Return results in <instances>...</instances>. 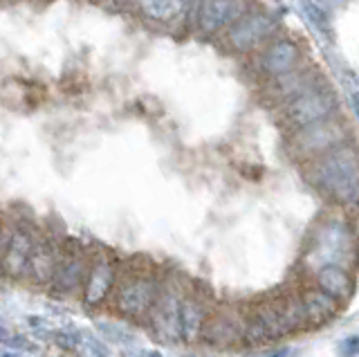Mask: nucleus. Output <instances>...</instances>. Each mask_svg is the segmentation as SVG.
Masks as SVG:
<instances>
[{
  "label": "nucleus",
  "instance_id": "nucleus-1",
  "mask_svg": "<svg viewBox=\"0 0 359 357\" xmlns=\"http://www.w3.org/2000/svg\"><path fill=\"white\" fill-rule=\"evenodd\" d=\"M312 180L323 196L339 205L359 203V155L353 149L328 151L314 164Z\"/></svg>",
  "mask_w": 359,
  "mask_h": 357
},
{
  "label": "nucleus",
  "instance_id": "nucleus-2",
  "mask_svg": "<svg viewBox=\"0 0 359 357\" xmlns=\"http://www.w3.org/2000/svg\"><path fill=\"white\" fill-rule=\"evenodd\" d=\"M306 323L308 319L303 315L299 299H274L261 306L254 319L247 323L243 330V339L250 346H263L303 328Z\"/></svg>",
  "mask_w": 359,
  "mask_h": 357
},
{
  "label": "nucleus",
  "instance_id": "nucleus-3",
  "mask_svg": "<svg viewBox=\"0 0 359 357\" xmlns=\"http://www.w3.org/2000/svg\"><path fill=\"white\" fill-rule=\"evenodd\" d=\"M191 7L196 9L194 25L205 36L218 34L220 29L231 27L243 14H247L245 0H196Z\"/></svg>",
  "mask_w": 359,
  "mask_h": 357
},
{
  "label": "nucleus",
  "instance_id": "nucleus-4",
  "mask_svg": "<svg viewBox=\"0 0 359 357\" xmlns=\"http://www.w3.org/2000/svg\"><path fill=\"white\" fill-rule=\"evenodd\" d=\"M274 18L263 12H247L243 14L227 32V43L236 52H252L261 48L269 36L274 34Z\"/></svg>",
  "mask_w": 359,
  "mask_h": 357
},
{
  "label": "nucleus",
  "instance_id": "nucleus-5",
  "mask_svg": "<svg viewBox=\"0 0 359 357\" xmlns=\"http://www.w3.org/2000/svg\"><path fill=\"white\" fill-rule=\"evenodd\" d=\"M334 108L332 95H325L321 90H303L294 99H290L285 119L292 128H306L317 124V121L328 117V113Z\"/></svg>",
  "mask_w": 359,
  "mask_h": 357
},
{
  "label": "nucleus",
  "instance_id": "nucleus-6",
  "mask_svg": "<svg viewBox=\"0 0 359 357\" xmlns=\"http://www.w3.org/2000/svg\"><path fill=\"white\" fill-rule=\"evenodd\" d=\"M157 283L149 276H135L128 278L117 290V297H115V306L121 315L126 317H144L155 306V299H157Z\"/></svg>",
  "mask_w": 359,
  "mask_h": 357
},
{
  "label": "nucleus",
  "instance_id": "nucleus-7",
  "mask_svg": "<svg viewBox=\"0 0 359 357\" xmlns=\"http://www.w3.org/2000/svg\"><path fill=\"white\" fill-rule=\"evenodd\" d=\"M314 254L319 256V261L323 265H339L348 259H353V238L348 234L346 225L339 222H332V225H325L319 234V241L314 245Z\"/></svg>",
  "mask_w": 359,
  "mask_h": 357
},
{
  "label": "nucleus",
  "instance_id": "nucleus-8",
  "mask_svg": "<svg viewBox=\"0 0 359 357\" xmlns=\"http://www.w3.org/2000/svg\"><path fill=\"white\" fill-rule=\"evenodd\" d=\"M344 140V128L334 121H317V124L306 126L299 130L297 135V149L303 155H314V153H325L334 149L337 144Z\"/></svg>",
  "mask_w": 359,
  "mask_h": 357
},
{
  "label": "nucleus",
  "instance_id": "nucleus-9",
  "mask_svg": "<svg viewBox=\"0 0 359 357\" xmlns=\"http://www.w3.org/2000/svg\"><path fill=\"white\" fill-rule=\"evenodd\" d=\"M32 248H34L32 234L22 227L14 229L11 231V236L7 238L0 270H3L9 278H22L27 274V261H29Z\"/></svg>",
  "mask_w": 359,
  "mask_h": 357
},
{
  "label": "nucleus",
  "instance_id": "nucleus-10",
  "mask_svg": "<svg viewBox=\"0 0 359 357\" xmlns=\"http://www.w3.org/2000/svg\"><path fill=\"white\" fill-rule=\"evenodd\" d=\"M59 261H61L59 248H56L52 241L34 243L29 261H27V276L36 285H48V283H52V278L56 274Z\"/></svg>",
  "mask_w": 359,
  "mask_h": 357
},
{
  "label": "nucleus",
  "instance_id": "nucleus-11",
  "mask_svg": "<svg viewBox=\"0 0 359 357\" xmlns=\"http://www.w3.org/2000/svg\"><path fill=\"white\" fill-rule=\"evenodd\" d=\"M177 317H180V297L173 290H164V292H157L155 299V319L153 326L160 337L166 342H173L180 337V328H177Z\"/></svg>",
  "mask_w": 359,
  "mask_h": 357
},
{
  "label": "nucleus",
  "instance_id": "nucleus-12",
  "mask_svg": "<svg viewBox=\"0 0 359 357\" xmlns=\"http://www.w3.org/2000/svg\"><path fill=\"white\" fill-rule=\"evenodd\" d=\"M299 48L292 41H276L272 46H267L261 54V68L267 76H280L287 74L297 68L299 63Z\"/></svg>",
  "mask_w": 359,
  "mask_h": 357
},
{
  "label": "nucleus",
  "instance_id": "nucleus-13",
  "mask_svg": "<svg viewBox=\"0 0 359 357\" xmlns=\"http://www.w3.org/2000/svg\"><path fill=\"white\" fill-rule=\"evenodd\" d=\"M112 281H115V270L112 263L106 259H99L86 274V290H83V301L86 306H101L106 301Z\"/></svg>",
  "mask_w": 359,
  "mask_h": 357
},
{
  "label": "nucleus",
  "instance_id": "nucleus-14",
  "mask_svg": "<svg viewBox=\"0 0 359 357\" xmlns=\"http://www.w3.org/2000/svg\"><path fill=\"white\" fill-rule=\"evenodd\" d=\"M299 301L310 326H321V323L330 321L337 315V310H339V301L332 299L330 295H325L319 288L306 290Z\"/></svg>",
  "mask_w": 359,
  "mask_h": 357
},
{
  "label": "nucleus",
  "instance_id": "nucleus-15",
  "mask_svg": "<svg viewBox=\"0 0 359 357\" xmlns=\"http://www.w3.org/2000/svg\"><path fill=\"white\" fill-rule=\"evenodd\" d=\"M205 308L198 299L184 297L180 299V317H177V328H180V339L187 344H194L205 328Z\"/></svg>",
  "mask_w": 359,
  "mask_h": 357
},
{
  "label": "nucleus",
  "instance_id": "nucleus-16",
  "mask_svg": "<svg viewBox=\"0 0 359 357\" xmlns=\"http://www.w3.org/2000/svg\"><path fill=\"white\" fill-rule=\"evenodd\" d=\"M83 278H86V259L79 254H67L65 259L59 261V267H56V274L52 278V285L56 292L70 295L83 283Z\"/></svg>",
  "mask_w": 359,
  "mask_h": 357
},
{
  "label": "nucleus",
  "instance_id": "nucleus-17",
  "mask_svg": "<svg viewBox=\"0 0 359 357\" xmlns=\"http://www.w3.org/2000/svg\"><path fill=\"white\" fill-rule=\"evenodd\" d=\"M317 288L323 290L325 295H330L337 301H346L353 295V281L348 272L339 265H323L317 270Z\"/></svg>",
  "mask_w": 359,
  "mask_h": 357
},
{
  "label": "nucleus",
  "instance_id": "nucleus-18",
  "mask_svg": "<svg viewBox=\"0 0 359 357\" xmlns=\"http://www.w3.org/2000/svg\"><path fill=\"white\" fill-rule=\"evenodd\" d=\"M243 330L238 326V321L233 317H227V315H220V317H213L207 328H202V335H205V339L209 344H216V346H227V344H233L238 337H243Z\"/></svg>",
  "mask_w": 359,
  "mask_h": 357
},
{
  "label": "nucleus",
  "instance_id": "nucleus-19",
  "mask_svg": "<svg viewBox=\"0 0 359 357\" xmlns=\"http://www.w3.org/2000/svg\"><path fill=\"white\" fill-rule=\"evenodd\" d=\"M95 328L99 332V337L106 339V342L119 344V346H130V344H135V335L130 330L123 328L121 323H115V321H97Z\"/></svg>",
  "mask_w": 359,
  "mask_h": 357
},
{
  "label": "nucleus",
  "instance_id": "nucleus-20",
  "mask_svg": "<svg viewBox=\"0 0 359 357\" xmlns=\"http://www.w3.org/2000/svg\"><path fill=\"white\" fill-rule=\"evenodd\" d=\"M50 337L63 351H79L83 346V335H81V330H79V328L54 330V332H50Z\"/></svg>",
  "mask_w": 359,
  "mask_h": 357
},
{
  "label": "nucleus",
  "instance_id": "nucleus-21",
  "mask_svg": "<svg viewBox=\"0 0 359 357\" xmlns=\"http://www.w3.org/2000/svg\"><path fill=\"white\" fill-rule=\"evenodd\" d=\"M3 346H5V349H9L11 353H20V355L39 351V344L34 339H29L27 335H20V332H11V337Z\"/></svg>",
  "mask_w": 359,
  "mask_h": 357
},
{
  "label": "nucleus",
  "instance_id": "nucleus-22",
  "mask_svg": "<svg viewBox=\"0 0 359 357\" xmlns=\"http://www.w3.org/2000/svg\"><path fill=\"white\" fill-rule=\"evenodd\" d=\"M306 14L310 16V20L314 23V27L321 29V32H325V27H328V18H325V14L319 12V7H317V5H314V3H308V5H306Z\"/></svg>",
  "mask_w": 359,
  "mask_h": 357
},
{
  "label": "nucleus",
  "instance_id": "nucleus-23",
  "mask_svg": "<svg viewBox=\"0 0 359 357\" xmlns=\"http://www.w3.org/2000/svg\"><path fill=\"white\" fill-rule=\"evenodd\" d=\"M339 355L341 357H359V335H353V337H346L339 344Z\"/></svg>",
  "mask_w": 359,
  "mask_h": 357
},
{
  "label": "nucleus",
  "instance_id": "nucleus-24",
  "mask_svg": "<svg viewBox=\"0 0 359 357\" xmlns=\"http://www.w3.org/2000/svg\"><path fill=\"white\" fill-rule=\"evenodd\" d=\"M11 332H14V330H11V328L7 326V323H5L3 319H0V344H5V342L11 337Z\"/></svg>",
  "mask_w": 359,
  "mask_h": 357
},
{
  "label": "nucleus",
  "instance_id": "nucleus-25",
  "mask_svg": "<svg viewBox=\"0 0 359 357\" xmlns=\"http://www.w3.org/2000/svg\"><path fill=\"white\" fill-rule=\"evenodd\" d=\"M27 323L32 328H43L45 326V319H41L39 315H34V317H27Z\"/></svg>",
  "mask_w": 359,
  "mask_h": 357
},
{
  "label": "nucleus",
  "instance_id": "nucleus-26",
  "mask_svg": "<svg viewBox=\"0 0 359 357\" xmlns=\"http://www.w3.org/2000/svg\"><path fill=\"white\" fill-rule=\"evenodd\" d=\"M5 245H7V238H5V234H3V229H0V263H3V254H5Z\"/></svg>",
  "mask_w": 359,
  "mask_h": 357
},
{
  "label": "nucleus",
  "instance_id": "nucleus-27",
  "mask_svg": "<svg viewBox=\"0 0 359 357\" xmlns=\"http://www.w3.org/2000/svg\"><path fill=\"white\" fill-rule=\"evenodd\" d=\"M137 357H164V355L157 351H142V355H137Z\"/></svg>",
  "mask_w": 359,
  "mask_h": 357
},
{
  "label": "nucleus",
  "instance_id": "nucleus-28",
  "mask_svg": "<svg viewBox=\"0 0 359 357\" xmlns=\"http://www.w3.org/2000/svg\"><path fill=\"white\" fill-rule=\"evenodd\" d=\"M267 357H290V351H276V353L267 355Z\"/></svg>",
  "mask_w": 359,
  "mask_h": 357
},
{
  "label": "nucleus",
  "instance_id": "nucleus-29",
  "mask_svg": "<svg viewBox=\"0 0 359 357\" xmlns=\"http://www.w3.org/2000/svg\"><path fill=\"white\" fill-rule=\"evenodd\" d=\"M126 3H133V0H112V5H117V7L126 5Z\"/></svg>",
  "mask_w": 359,
  "mask_h": 357
},
{
  "label": "nucleus",
  "instance_id": "nucleus-30",
  "mask_svg": "<svg viewBox=\"0 0 359 357\" xmlns=\"http://www.w3.org/2000/svg\"><path fill=\"white\" fill-rule=\"evenodd\" d=\"M3 357H25V355H20V353H5Z\"/></svg>",
  "mask_w": 359,
  "mask_h": 357
},
{
  "label": "nucleus",
  "instance_id": "nucleus-31",
  "mask_svg": "<svg viewBox=\"0 0 359 357\" xmlns=\"http://www.w3.org/2000/svg\"><path fill=\"white\" fill-rule=\"evenodd\" d=\"M355 108H357V115H359V99H355Z\"/></svg>",
  "mask_w": 359,
  "mask_h": 357
},
{
  "label": "nucleus",
  "instance_id": "nucleus-32",
  "mask_svg": "<svg viewBox=\"0 0 359 357\" xmlns=\"http://www.w3.org/2000/svg\"><path fill=\"white\" fill-rule=\"evenodd\" d=\"M93 357H108V355H93Z\"/></svg>",
  "mask_w": 359,
  "mask_h": 357
}]
</instances>
